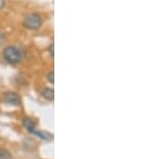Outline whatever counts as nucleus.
Listing matches in <instances>:
<instances>
[{
    "instance_id": "obj_8",
    "label": "nucleus",
    "mask_w": 160,
    "mask_h": 159,
    "mask_svg": "<svg viewBox=\"0 0 160 159\" xmlns=\"http://www.w3.org/2000/svg\"><path fill=\"white\" fill-rule=\"evenodd\" d=\"M47 80L49 81L51 84L55 83V73L52 71H50L49 73L47 74Z\"/></svg>"
},
{
    "instance_id": "obj_4",
    "label": "nucleus",
    "mask_w": 160,
    "mask_h": 159,
    "mask_svg": "<svg viewBox=\"0 0 160 159\" xmlns=\"http://www.w3.org/2000/svg\"><path fill=\"white\" fill-rule=\"evenodd\" d=\"M22 125H24L26 129L30 132H34L35 127H37V123L33 121L32 119H29V117H25V119L22 120Z\"/></svg>"
},
{
    "instance_id": "obj_9",
    "label": "nucleus",
    "mask_w": 160,
    "mask_h": 159,
    "mask_svg": "<svg viewBox=\"0 0 160 159\" xmlns=\"http://www.w3.org/2000/svg\"><path fill=\"white\" fill-rule=\"evenodd\" d=\"M48 50H49V53H50L51 58H53V44L49 45V48H48Z\"/></svg>"
},
{
    "instance_id": "obj_6",
    "label": "nucleus",
    "mask_w": 160,
    "mask_h": 159,
    "mask_svg": "<svg viewBox=\"0 0 160 159\" xmlns=\"http://www.w3.org/2000/svg\"><path fill=\"white\" fill-rule=\"evenodd\" d=\"M32 134L38 136V137L42 138V139H44V140H51L52 139V135L48 134V132H41V130H38H38H34Z\"/></svg>"
},
{
    "instance_id": "obj_5",
    "label": "nucleus",
    "mask_w": 160,
    "mask_h": 159,
    "mask_svg": "<svg viewBox=\"0 0 160 159\" xmlns=\"http://www.w3.org/2000/svg\"><path fill=\"white\" fill-rule=\"evenodd\" d=\"M41 94H42V96L44 97V98L47 99V101L52 102L53 98H55V91H53L52 89H50V88L43 89L42 92H41Z\"/></svg>"
},
{
    "instance_id": "obj_2",
    "label": "nucleus",
    "mask_w": 160,
    "mask_h": 159,
    "mask_svg": "<svg viewBox=\"0 0 160 159\" xmlns=\"http://www.w3.org/2000/svg\"><path fill=\"white\" fill-rule=\"evenodd\" d=\"M24 27L29 30H37L42 26L43 18L40 14L38 13H30V14L26 15L24 18Z\"/></svg>"
},
{
    "instance_id": "obj_3",
    "label": "nucleus",
    "mask_w": 160,
    "mask_h": 159,
    "mask_svg": "<svg viewBox=\"0 0 160 159\" xmlns=\"http://www.w3.org/2000/svg\"><path fill=\"white\" fill-rule=\"evenodd\" d=\"M3 101L6 102V104L11 105V106L14 107H17L20 105V97L15 92H8V93L4 94Z\"/></svg>"
},
{
    "instance_id": "obj_10",
    "label": "nucleus",
    "mask_w": 160,
    "mask_h": 159,
    "mask_svg": "<svg viewBox=\"0 0 160 159\" xmlns=\"http://www.w3.org/2000/svg\"><path fill=\"white\" fill-rule=\"evenodd\" d=\"M6 0H0V11H1L2 9H4V7H6Z\"/></svg>"
},
{
    "instance_id": "obj_1",
    "label": "nucleus",
    "mask_w": 160,
    "mask_h": 159,
    "mask_svg": "<svg viewBox=\"0 0 160 159\" xmlns=\"http://www.w3.org/2000/svg\"><path fill=\"white\" fill-rule=\"evenodd\" d=\"M3 58L8 63L10 64H17L22 60V55H20V50L15 46H7L3 49Z\"/></svg>"
},
{
    "instance_id": "obj_11",
    "label": "nucleus",
    "mask_w": 160,
    "mask_h": 159,
    "mask_svg": "<svg viewBox=\"0 0 160 159\" xmlns=\"http://www.w3.org/2000/svg\"><path fill=\"white\" fill-rule=\"evenodd\" d=\"M4 38H6V37H4V33L3 32H1L0 31V45L3 43V41H4Z\"/></svg>"
},
{
    "instance_id": "obj_7",
    "label": "nucleus",
    "mask_w": 160,
    "mask_h": 159,
    "mask_svg": "<svg viewBox=\"0 0 160 159\" xmlns=\"http://www.w3.org/2000/svg\"><path fill=\"white\" fill-rule=\"evenodd\" d=\"M0 159H13L12 155L9 151L7 150H0Z\"/></svg>"
}]
</instances>
